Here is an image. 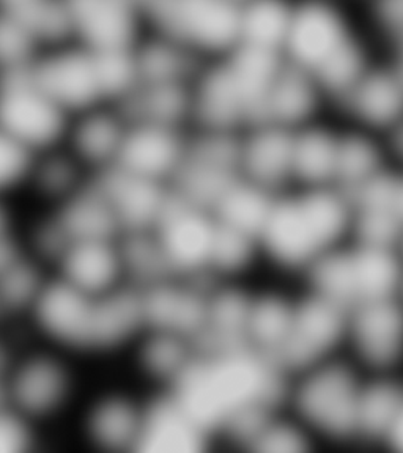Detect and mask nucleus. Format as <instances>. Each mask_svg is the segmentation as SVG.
<instances>
[{
    "label": "nucleus",
    "mask_w": 403,
    "mask_h": 453,
    "mask_svg": "<svg viewBox=\"0 0 403 453\" xmlns=\"http://www.w3.org/2000/svg\"><path fill=\"white\" fill-rule=\"evenodd\" d=\"M36 339L73 357H99L135 347L145 331L142 293L133 285L106 295L79 290L50 274L27 321Z\"/></svg>",
    "instance_id": "obj_1"
},
{
    "label": "nucleus",
    "mask_w": 403,
    "mask_h": 453,
    "mask_svg": "<svg viewBox=\"0 0 403 453\" xmlns=\"http://www.w3.org/2000/svg\"><path fill=\"white\" fill-rule=\"evenodd\" d=\"M380 52L354 0H293L283 58L315 78L329 111Z\"/></svg>",
    "instance_id": "obj_2"
},
{
    "label": "nucleus",
    "mask_w": 403,
    "mask_h": 453,
    "mask_svg": "<svg viewBox=\"0 0 403 453\" xmlns=\"http://www.w3.org/2000/svg\"><path fill=\"white\" fill-rule=\"evenodd\" d=\"M352 234L353 205L345 192L336 186H295L275 196L257 241L260 258L305 276Z\"/></svg>",
    "instance_id": "obj_3"
},
{
    "label": "nucleus",
    "mask_w": 403,
    "mask_h": 453,
    "mask_svg": "<svg viewBox=\"0 0 403 453\" xmlns=\"http://www.w3.org/2000/svg\"><path fill=\"white\" fill-rule=\"evenodd\" d=\"M366 372L340 353L291 376L285 408L315 441L358 444V416Z\"/></svg>",
    "instance_id": "obj_4"
},
{
    "label": "nucleus",
    "mask_w": 403,
    "mask_h": 453,
    "mask_svg": "<svg viewBox=\"0 0 403 453\" xmlns=\"http://www.w3.org/2000/svg\"><path fill=\"white\" fill-rule=\"evenodd\" d=\"M5 403L36 425L52 424L73 408L79 394L76 357L36 340L16 349L0 378Z\"/></svg>",
    "instance_id": "obj_5"
},
{
    "label": "nucleus",
    "mask_w": 403,
    "mask_h": 453,
    "mask_svg": "<svg viewBox=\"0 0 403 453\" xmlns=\"http://www.w3.org/2000/svg\"><path fill=\"white\" fill-rule=\"evenodd\" d=\"M306 288L345 311L403 290V257L397 248L350 240L323 255L305 274Z\"/></svg>",
    "instance_id": "obj_6"
},
{
    "label": "nucleus",
    "mask_w": 403,
    "mask_h": 453,
    "mask_svg": "<svg viewBox=\"0 0 403 453\" xmlns=\"http://www.w3.org/2000/svg\"><path fill=\"white\" fill-rule=\"evenodd\" d=\"M71 115L30 70L0 73V129L34 153L62 145Z\"/></svg>",
    "instance_id": "obj_7"
},
{
    "label": "nucleus",
    "mask_w": 403,
    "mask_h": 453,
    "mask_svg": "<svg viewBox=\"0 0 403 453\" xmlns=\"http://www.w3.org/2000/svg\"><path fill=\"white\" fill-rule=\"evenodd\" d=\"M348 311L306 288L295 297L291 331L277 354V365L289 376L333 356L345 353Z\"/></svg>",
    "instance_id": "obj_8"
},
{
    "label": "nucleus",
    "mask_w": 403,
    "mask_h": 453,
    "mask_svg": "<svg viewBox=\"0 0 403 453\" xmlns=\"http://www.w3.org/2000/svg\"><path fill=\"white\" fill-rule=\"evenodd\" d=\"M216 226L210 210L172 191L169 203L151 230L172 276L213 282L210 266Z\"/></svg>",
    "instance_id": "obj_9"
},
{
    "label": "nucleus",
    "mask_w": 403,
    "mask_h": 453,
    "mask_svg": "<svg viewBox=\"0 0 403 453\" xmlns=\"http://www.w3.org/2000/svg\"><path fill=\"white\" fill-rule=\"evenodd\" d=\"M334 117L350 127L376 135L390 133L403 121V64L382 50L331 109Z\"/></svg>",
    "instance_id": "obj_10"
},
{
    "label": "nucleus",
    "mask_w": 403,
    "mask_h": 453,
    "mask_svg": "<svg viewBox=\"0 0 403 453\" xmlns=\"http://www.w3.org/2000/svg\"><path fill=\"white\" fill-rule=\"evenodd\" d=\"M345 353L366 373L403 368V297H384L348 311Z\"/></svg>",
    "instance_id": "obj_11"
},
{
    "label": "nucleus",
    "mask_w": 403,
    "mask_h": 453,
    "mask_svg": "<svg viewBox=\"0 0 403 453\" xmlns=\"http://www.w3.org/2000/svg\"><path fill=\"white\" fill-rule=\"evenodd\" d=\"M218 442L170 389L147 395L141 436L135 453H200Z\"/></svg>",
    "instance_id": "obj_12"
},
{
    "label": "nucleus",
    "mask_w": 403,
    "mask_h": 453,
    "mask_svg": "<svg viewBox=\"0 0 403 453\" xmlns=\"http://www.w3.org/2000/svg\"><path fill=\"white\" fill-rule=\"evenodd\" d=\"M192 127L131 121L115 167L170 186L183 165Z\"/></svg>",
    "instance_id": "obj_13"
},
{
    "label": "nucleus",
    "mask_w": 403,
    "mask_h": 453,
    "mask_svg": "<svg viewBox=\"0 0 403 453\" xmlns=\"http://www.w3.org/2000/svg\"><path fill=\"white\" fill-rule=\"evenodd\" d=\"M145 400L120 388L98 392L81 411V438L101 452H136Z\"/></svg>",
    "instance_id": "obj_14"
},
{
    "label": "nucleus",
    "mask_w": 403,
    "mask_h": 453,
    "mask_svg": "<svg viewBox=\"0 0 403 453\" xmlns=\"http://www.w3.org/2000/svg\"><path fill=\"white\" fill-rule=\"evenodd\" d=\"M131 120L117 103L85 109L71 117L65 147L93 175L112 169L119 163Z\"/></svg>",
    "instance_id": "obj_15"
},
{
    "label": "nucleus",
    "mask_w": 403,
    "mask_h": 453,
    "mask_svg": "<svg viewBox=\"0 0 403 453\" xmlns=\"http://www.w3.org/2000/svg\"><path fill=\"white\" fill-rule=\"evenodd\" d=\"M293 131L259 121L240 134V173L273 194L293 186Z\"/></svg>",
    "instance_id": "obj_16"
},
{
    "label": "nucleus",
    "mask_w": 403,
    "mask_h": 453,
    "mask_svg": "<svg viewBox=\"0 0 403 453\" xmlns=\"http://www.w3.org/2000/svg\"><path fill=\"white\" fill-rule=\"evenodd\" d=\"M120 238L71 241L52 266V274L92 295H106L127 287Z\"/></svg>",
    "instance_id": "obj_17"
},
{
    "label": "nucleus",
    "mask_w": 403,
    "mask_h": 453,
    "mask_svg": "<svg viewBox=\"0 0 403 453\" xmlns=\"http://www.w3.org/2000/svg\"><path fill=\"white\" fill-rule=\"evenodd\" d=\"M119 220L121 234L151 232L169 203L170 186L112 167L93 177Z\"/></svg>",
    "instance_id": "obj_18"
},
{
    "label": "nucleus",
    "mask_w": 403,
    "mask_h": 453,
    "mask_svg": "<svg viewBox=\"0 0 403 453\" xmlns=\"http://www.w3.org/2000/svg\"><path fill=\"white\" fill-rule=\"evenodd\" d=\"M342 125L333 113L293 131V186H334Z\"/></svg>",
    "instance_id": "obj_19"
},
{
    "label": "nucleus",
    "mask_w": 403,
    "mask_h": 453,
    "mask_svg": "<svg viewBox=\"0 0 403 453\" xmlns=\"http://www.w3.org/2000/svg\"><path fill=\"white\" fill-rule=\"evenodd\" d=\"M329 112L328 98L315 78L283 60L269 88L262 121L298 129Z\"/></svg>",
    "instance_id": "obj_20"
},
{
    "label": "nucleus",
    "mask_w": 403,
    "mask_h": 453,
    "mask_svg": "<svg viewBox=\"0 0 403 453\" xmlns=\"http://www.w3.org/2000/svg\"><path fill=\"white\" fill-rule=\"evenodd\" d=\"M93 177L62 143L36 153L24 192L42 202L46 210H52L82 191Z\"/></svg>",
    "instance_id": "obj_21"
},
{
    "label": "nucleus",
    "mask_w": 403,
    "mask_h": 453,
    "mask_svg": "<svg viewBox=\"0 0 403 453\" xmlns=\"http://www.w3.org/2000/svg\"><path fill=\"white\" fill-rule=\"evenodd\" d=\"M142 373L156 382V389H169L198 356L196 340L182 334L145 327L135 347Z\"/></svg>",
    "instance_id": "obj_22"
},
{
    "label": "nucleus",
    "mask_w": 403,
    "mask_h": 453,
    "mask_svg": "<svg viewBox=\"0 0 403 453\" xmlns=\"http://www.w3.org/2000/svg\"><path fill=\"white\" fill-rule=\"evenodd\" d=\"M340 125L342 133L334 186L350 197L376 175L390 169L392 164L382 135L350 127L342 121Z\"/></svg>",
    "instance_id": "obj_23"
},
{
    "label": "nucleus",
    "mask_w": 403,
    "mask_h": 453,
    "mask_svg": "<svg viewBox=\"0 0 403 453\" xmlns=\"http://www.w3.org/2000/svg\"><path fill=\"white\" fill-rule=\"evenodd\" d=\"M402 406V372L366 373L358 416V442L383 446Z\"/></svg>",
    "instance_id": "obj_24"
},
{
    "label": "nucleus",
    "mask_w": 403,
    "mask_h": 453,
    "mask_svg": "<svg viewBox=\"0 0 403 453\" xmlns=\"http://www.w3.org/2000/svg\"><path fill=\"white\" fill-rule=\"evenodd\" d=\"M293 309L295 297L281 291L252 293L248 321L249 347L276 362L291 331Z\"/></svg>",
    "instance_id": "obj_25"
},
{
    "label": "nucleus",
    "mask_w": 403,
    "mask_h": 453,
    "mask_svg": "<svg viewBox=\"0 0 403 453\" xmlns=\"http://www.w3.org/2000/svg\"><path fill=\"white\" fill-rule=\"evenodd\" d=\"M293 0H243L241 42L283 57Z\"/></svg>",
    "instance_id": "obj_26"
},
{
    "label": "nucleus",
    "mask_w": 403,
    "mask_h": 453,
    "mask_svg": "<svg viewBox=\"0 0 403 453\" xmlns=\"http://www.w3.org/2000/svg\"><path fill=\"white\" fill-rule=\"evenodd\" d=\"M314 442L311 432L283 406L263 422L246 449L257 452H306Z\"/></svg>",
    "instance_id": "obj_27"
},
{
    "label": "nucleus",
    "mask_w": 403,
    "mask_h": 453,
    "mask_svg": "<svg viewBox=\"0 0 403 453\" xmlns=\"http://www.w3.org/2000/svg\"><path fill=\"white\" fill-rule=\"evenodd\" d=\"M358 5L372 42L386 52L399 50L403 44V0H364Z\"/></svg>",
    "instance_id": "obj_28"
},
{
    "label": "nucleus",
    "mask_w": 403,
    "mask_h": 453,
    "mask_svg": "<svg viewBox=\"0 0 403 453\" xmlns=\"http://www.w3.org/2000/svg\"><path fill=\"white\" fill-rule=\"evenodd\" d=\"M36 153L0 129V197L26 191Z\"/></svg>",
    "instance_id": "obj_29"
},
{
    "label": "nucleus",
    "mask_w": 403,
    "mask_h": 453,
    "mask_svg": "<svg viewBox=\"0 0 403 453\" xmlns=\"http://www.w3.org/2000/svg\"><path fill=\"white\" fill-rule=\"evenodd\" d=\"M42 430L14 411L5 400L0 402V453H24L40 442Z\"/></svg>",
    "instance_id": "obj_30"
},
{
    "label": "nucleus",
    "mask_w": 403,
    "mask_h": 453,
    "mask_svg": "<svg viewBox=\"0 0 403 453\" xmlns=\"http://www.w3.org/2000/svg\"><path fill=\"white\" fill-rule=\"evenodd\" d=\"M19 228L16 224L14 212L10 206V198L0 197V240L7 238L10 234H18Z\"/></svg>",
    "instance_id": "obj_31"
},
{
    "label": "nucleus",
    "mask_w": 403,
    "mask_h": 453,
    "mask_svg": "<svg viewBox=\"0 0 403 453\" xmlns=\"http://www.w3.org/2000/svg\"><path fill=\"white\" fill-rule=\"evenodd\" d=\"M383 446L403 452V406L400 412L397 414L394 424L391 425L390 432L383 441Z\"/></svg>",
    "instance_id": "obj_32"
},
{
    "label": "nucleus",
    "mask_w": 403,
    "mask_h": 453,
    "mask_svg": "<svg viewBox=\"0 0 403 453\" xmlns=\"http://www.w3.org/2000/svg\"><path fill=\"white\" fill-rule=\"evenodd\" d=\"M13 351L14 347L8 342L7 335L0 331V378L4 375V372L7 368L8 361H10Z\"/></svg>",
    "instance_id": "obj_33"
},
{
    "label": "nucleus",
    "mask_w": 403,
    "mask_h": 453,
    "mask_svg": "<svg viewBox=\"0 0 403 453\" xmlns=\"http://www.w3.org/2000/svg\"><path fill=\"white\" fill-rule=\"evenodd\" d=\"M392 54H396L399 58H400V62L403 64V44L399 48V50H392Z\"/></svg>",
    "instance_id": "obj_34"
},
{
    "label": "nucleus",
    "mask_w": 403,
    "mask_h": 453,
    "mask_svg": "<svg viewBox=\"0 0 403 453\" xmlns=\"http://www.w3.org/2000/svg\"><path fill=\"white\" fill-rule=\"evenodd\" d=\"M399 250H400V254H402L403 257V238L402 241H400V246H399Z\"/></svg>",
    "instance_id": "obj_35"
},
{
    "label": "nucleus",
    "mask_w": 403,
    "mask_h": 453,
    "mask_svg": "<svg viewBox=\"0 0 403 453\" xmlns=\"http://www.w3.org/2000/svg\"><path fill=\"white\" fill-rule=\"evenodd\" d=\"M354 2H356V4H361V2H364V0H354Z\"/></svg>",
    "instance_id": "obj_36"
},
{
    "label": "nucleus",
    "mask_w": 403,
    "mask_h": 453,
    "mask_svg": "<svg viewBox=\"0 0 403 453\" xmlns=\"http://www.w3.org/2000/svg\"><path fill=\"white\" fill-rule=\"evenodd\" d=\"M402 297H403V290H402Z\"/></svg>",
    "instance_id": "obj_37"
}]
</instances>
